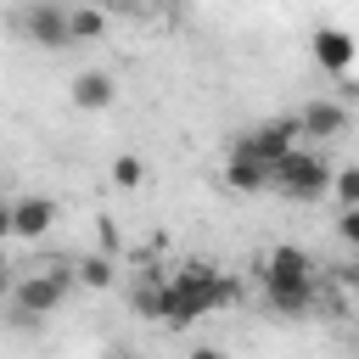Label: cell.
<instances>
[{"mask_svg":"<svg viewBox=\"0 0 359 359\" xmlns=\"http://www.w3.org/2000/svg\"><path fill=\"white\" fill-rule=\"evenodd\" d=\"M236 297V286L230 280H219L208 264H185L174 280H163V325H196L202 314H213V309H224Z\"/></svg>","mask_w":359,"mask_h":359,"instance_id":"1","label":"cell"},{"mask_svg":"<svg viewBox=\"0 0 359 359\" xmlns=\"http://www.w3.org/2000/svg\"><path fill=\"white\" fill-rule=\"evenodd\" d=\"M269 185L280 191V196H292V202H320L325 191H331V163L320 157V151H286V157H275L269 163Z\"/></svg>","mask_w":359,"mask_h":359,"instance_id":"2","label":"cell"},{"mask_svg":"<svg viewBox=\"0 0 359 359\" xmlns=\"http://www.w3.org/2000/svg\"><path fill=\"white\" fill-rule=\"evenodd\" d=\"M62 297H67V275H62V269H34V275L11 280V309H17L22 320H45V314H56Z\"/></svg>","mask_w":359,"mask_h":359,"instance_id":"3","label":"cell"},{"mask_svg":"<svg viewBox=\"0 0 359 359\" xmlns=\"http://www.w3.org/2000/svg\"><path fill=\"white\" fill-rule=\"evenodd\" d=\"M22 34H28V45H45V50H73V28H67V6H56V0H34L22 17Z\"/></svg>","mask_w":359,"mask_h":359,"instance_id":"4","label":"cell"},{"mask_svg":"<svg viewBox=\"0 0 359 359\" xmlns=\"http://www.w3.org/2000/svg\"><path fill=\"white\" fill-rule=\"evenodd\" d=\"M314 297H320L314 275H264V309H269V314H280V320L309 314V309H314Z\"/></svg>","mask_w":359,"mask_h":359,"instance_id":"5","label":"cell"},{"mask_svg":"<svg viewBox=\"0 0 359 359\" xmlns=\"http://www.w3.org/2000/svg\"><path fill=\"white\" fill-rule=\"evenodd\" d=\"M297 135H303V129H297V118H269V123H258L252 135H241V146H247V151H258L264 163H275V157H286V151L297 146Z\"/></svg>","mask_w":359,"mask_h":359,"instance_id":"6","label":"cell"},{"mask_svg":"<svg viewBox=\"0 0 359 359\" xmlns=\"http://www.w3.org/2000/svg\"><path fill=\"white\" fill-rule=\"evenodd\" d=\"M224 185H230V191H241V196H252V191H264V185H269V163L236 140V151L224 157Z\"/></svg>","mask_w":359,"mask_h":359,"instance_id":"7","label":"cell"},{"mask_svg":"<svg viewBox=\"0 0 359 359\" xmlns=\"http://www.w3.org/2000/svg\"><path fill=\"white\" fill-rule=\"evenodd\" d=\"M50 224H56V202H50V196H22V202H11V236L45 241Z\"/></svg>","mask_w":359,"mask_h":359,"instance_id":"8","label":"cell"},{"mask_svg":"<svg viewBox=\"0 0 359 359\" xmlns=\"http://www.w3.org/2000/svg\"><path fill=\"white\" fill-rule=\"evenodd\" d=\"M297 129L314 135V140H342V135H348V107H337V101H309V107L297 112Z\"/></svg>","mask_w":359,"mask_h":359,"instance_id":"9","label":"cell"},{"mask_svg":"<svg viewBox=\"0 0 359 359\" xmlns=\"http://www.w3.org/2000/svg\"><path fill=\"white\" fill-rule=\"evenodd\" d=\"M353 56H359L353 34H342V28H314V62H320L325 73H348Z\"/></svg>","mask_w":359,"mask_h":359,"instance_id":"10","label":"cell"},{"mask_svg":"<svg viewBox=\"0 0 359 359\" xmlns=\"http://www.w3.org/2000/svg\"><path fill=\"white\" fill-rule=\"evenodd\" d=\"M112 95H118L112 73H95V67H84V73L73 79V107H84V112H101V107H112Z\"/></svg>","mask_w":359,"mask_h":359,"instance_id":"11","label":"cell"},{"mask_svg":"<svg viewBox=\"0 0 359 359\" xmlns=\"http://www.w3.org/2000/svg\"><path fill=\"white\" fill-rule=\"evenodd\" d=\"M264 275H314V264H309V252H303V247H269Z\"/></svg>","mask_w":359,"mask_h":359,"instance_id":"12","label":"cell"},{"mask_svg":"<svg viewBox=\"0 0 359 359\" xmlns=\"http://www.w3.org/2000/svg\"><path fill=\"white\" fill-rule=\"evenodd\" d=\"M67 28H73V45H90V39H101V34H107V11L79 6V11H67Z\"/></svg>","mask_w":359,"mask_h":359,"instance_id":"13","label":"cell"},{"mask_svg":"<svg viewBox=\"0 0 359 359\" xmlns=\"http://www.w3.org/2000/svg\"><path fill=\"white\" fill-rule=\"evenodd\" d=\"M140 180H146V163H140V157H129V151H123V157H112V185L135 191Z\"/></svg>","mask_w":359,"mask_h":359,"instance_id":"14","label":"cell"},{"mask_svg":"<svg viewBox=\"0 0 359 359\" xmlns=\"http://www.w3.org/2000/svg\"><path fill=\"white\" fill-rule=\"evenodd\" d=\"M331 191H337V202H342V208H348V202H359V163L331 168Z\"/></svg>","mask_w":359,"mask_h":359,"instance_id":"15","label":"cell"},{"mask_svg":"<svg viewBox=\"0 0 359 359\" xmlns=\"http://www.w3.org/2000/svg\"><path fill=\"white\" fill-rule=\"evenodd\" d=\"M129 303H135V314H140V320H157V314H163V286H135V297H129Z\"/></svg>","mask_w":359,"mask_h":359,"instance_id":"16","label":"cell"},{"mask_svg":"<svg viewBox=\"0 0 359 359\" xmlns=\"http://www.w3.org/2000/svg\"><path fill=\"white\" fill-rule=\"evenodd\" d=\"M79 280H84V286H112V264L95 252V258H84V264H79Z\"/></svg>","mask_w":359,"mask_h":359,"instance_id":"17","label":"cell"},{"mask_svg":"<svg viewBox=\"0 0 359 359\" xmlns=\"http://www.w3.org/2000/svg\"><path fill=\"white\" fill-rule=\"evenodd\" d=\"M337 236H342L348 247H359V202H348V208L337 213Z\"/></svg>","mask_w":359,"mask_h":359,"instance_id":"18","label":"cell"},{"mask_svg":"<svg viewBox=\"0 0 359 359\" xmlns=\"http://www.w3.org/2000/svg\"><path fill=\"white\" fill-rule=\"evenodd\" d=\"M6 241H11V202L0 196V247H6Z\"/></svg>","mask_w":359,"mask_h":359,"instance_id":"19","label":"cell"},{"mask_svg":"<svg viewBox=\"0 0 359 359\" xmlns=\"http://www.w3.org/2000/svg\"><path fill=\"white\" fill-rule=\"evenodd\" d=\"M0 297H11V269H6V258H0Z\"/></svg>","mask_w":359,"mask_h":359,"instance_id":"20","label":"cell"},{"mask_svg":"<svg viewBox=\"0 0 359 359\" xmlns=\"http://www.w3.org/2000/svg\"><path fill=\"white\" fill-rule=\"evenodd\" d=\"M0 191H6V174H0Z\"/></svg>","mask_w":359,"mask_h":359,"instance_id":"21","label":"cell"},{"mask_svg":"<svg viewBox=\"0 0 359 359\" xmlns=\"http://www.w3.org/2000/svg\"><path fill=\"white\" fill-rule=\"evenodd\" d=\"M353 280H359V269H353Z\"/></svg>","mask_w":359,"mask_h":359,"instance_id":"22","label":"cell"}]
</instances>
